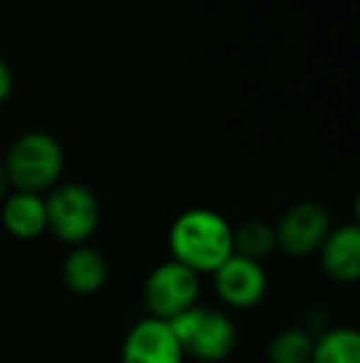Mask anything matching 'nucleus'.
Wrapping results in <instances>:
<instances>
[{
	"mask_svg": "<svg viewBox=\"0 0 360 363\" xmlns=\"http://www.w3.org/2000/svg\"><path fill=\"white\" fill-rule=\"evenodd\" d=\"M170 259L185 264L195 274H212L235 255L232 225L220 213L192 208L180 213L168 230Z\"/></svg>",
	"mask_w": 360,
	"mask_h": 363,
	"instance_id": "nucleus-1",
	"label": "nucleus"
},
{
	"mask_svg": "<svg viewBox=\"0 0 360 363\" xmlns=\"http://www.w3.org/2000/svg\"><path fill=\"white\" fill-rule=\"evenodd\" d=\"M168 324L185 359H195L200 363H222L235 351L237 329L230 316L220 309L195 304Z\"/></svg>",
	"mask_w": 360,
	"mask_h": 363,
	"instance_id": "nucleus-2",
	"label": "nucleus"
},
{
	"mask_svg": "<svg viewBox=\"0 0 360 363\" xmlns=\"http://www.w3.org/2000/svg\"><path fill=\"white\" fill-rule=\"evenodd\" d=\"M3 166L15 191L40 196L57 186L64 168V153L50 134L33 131L15 141Z\"/></svg>",
	"mask_w": 360,
	"mask_h": 363,
	"instance_id": "nucleus-3",
	"label": "nucleus"
},
{
	"mask_svg": "<svg viewBox=\"0 0 360 363\" xmlns=\"http://www.w3.org/2000/svg\"><path fill=\"white\" fill-rule=\"evenodd\" d=\"M45 206H47V230L62 245L69 247L87 245L99 228V201L82 183L54 186L52 193L45 198Z\"/></svg>",
	"mask_w": 360,
	"mask_h": 363,
	"instance_id": "nucleus-4",
	"label": "nucleus"
},
{
	"mask_svg": "<svg viewBox=\"0 0 360 363\" xmlns=\"http://www.w3.org/2000/svg\"><path fill=\"white\" fill-rule=\"evenodd\" d=\"M200 301V274L175 259H166L151 269L144 282V304L149 316L173 321Z\"/></svg>",
	"mask_w": 360,
	"mask_h": 363,
	"instance_id": "nucleus-5",
	"label": "nucleus"
},
{
	"mask_svg": "<svg viewBox=\"0 0 360 363\" xmlns=\"http://www.w3.org/2000/svg\"><path fill=\"white\" fill-rule=\"evenodd\" d=\"M277 247H281L289 257H308L318 252L326 235L331 233V216L321 203L303 201L291 206L277 225Z\"/></svg>",
	"mask_w": 360,
	"mask_h": 363,
	"instance_id": "nucleus-6",
	"label": "nucleus"
},
{
	"mask_svg": "<svg viewBox=\"0 0 360 363\" xmlns=\"http://www.w3.org/2000/svg\"><path fill=\"white\" fill-rule=\"evenodd\" d=\"M212 287L217 296L232 309H255L269 289V277L262 262L232 255L212 272Z\"/></svg>",
	"mask_w": 360,
	"mask_h": 363,
	"instance_id": "nucleus-7",
	"label": "nucleus"
},
{
	"mask_svg": "<svg viewBox=\"0 0 360 363\" xmlns=\"http://www.w3.org/2000/svg\"><path fill=\"white\" fill-rule=\"evenodd\" d=\"M121 363H185V356L168 321L146 316L126 334Z\"/></svg>",
	"mask_w": 360,
	"mask_h": 363,
	"instance_id": "nucleus-8",
	"label": "nucleus"
},
{
	"mask_svg": "<svg viewBox=\"0 0 360 363\" xmlns=\"http://www.w3.org/2000/svg\"><path fill=\"white\" fill-rule=\"evenodd\" d=\"M321 267L333 282L356 284L360 277V230L356 225L331 228L318 247Z\"/></svg>",
	"mask_w": 360,
	"mask_h": 363,
	"instance_id": "nucleus-9",
	"label": "nucleus"
},
{
	"mask_svg": "<svg viewBox=\"0 0 360 363\" xmlns=\"http://www.w3.org/2000/svg\"><path fill=\"white\" fill-rule=\"evenodd\" d=\"M109 279V262L91 245H77L69 247L62 262V282L74 294H96Z\"/></svg>",
	"mask_w": 360,
	"mask_h": 363,
	"instance_id": "nucleus-10",
	"label": "nucleus"
},
{
	"mask_svg": "<svg viewBox=\"0 0 360 363\" xmlns=\"http://www.w3.org/2000/svg\"><path fill=\"white\" fill-rule=\"evenodd\" d=\"M3 228L13 235L15 240H37L40 235L47 233V206L42 196L35 193L15 191L3 201L0 211Z\"/></svg>",
	"mask_w": 360,
	"mask_h": 363,
	"instance_id": "nucleus-11",
	"label": "nucleus"
},
{
	"mask_svg": "<svg viewBox=\"0 0 360 363\" xmlns=\"http://www.w3.org/2000/svg\"><path fill=\"white\" fill-rule=\"evenodd\" d=\"M311 363H360V334L351 326L321 331L313 339Z\"/></svg>",
	"mask_w": 360,
	"mask_h": 363,
	"instance_id": "nucleus-12",
	"label": "nucleus"
},
{
	"mask_svg": "<svg viewBox=\"0 0 360 363\" xmlns=\"http://www.w3.org/2000/svg\"><path fill=\"white\" fill-rule=\"evenodd\" d=\"M232 250H235V255L262 262L277 250L274 225L265 223V220H247L240 228H232Z\"/></svg>",
	"mask_w": 360,
	"mask_h": 363,
	"instance_id": "nucleus-13",
	"label": "nucleus"
},
{
	"mask_svg": "<svg viewBox=\"0 0 360 363\" xmlns=\"http://www.w3.org/2000/svg\"><path fill=\"white\" fill-rule=\"evenodd\" d=\"M313 339L303 326H289L272 336L269 349H267V361L269 363H311Z\"/></svg>",
	"mask_w": 360,
	"mask_h": 363,
	"instance_id": "nucleus-14",
	"label": "nucleus"
},
{
	"mask_svg": "<svg viewBox=\"0 0 360 363\" xmlns=\"http://www.w3.org/2000/svg\"><path fill=\"white\" fill-rule=\"evenodd\" d=\"M13 91V74H10V67L0 60V104L10 96Z\"/></svg>",
	"mask_w": 360,
	"mask_h": 363,
	"instance_id": "nucleus-15",
	"label": "nucleus"
},
{
	"mask_svg": "<svg viewBox=\"0 0 360 363\" xmlns=\"http://www.w3.org/2000/svg\"><path fill=\"white\" fill-rule=\"evenodd\" d=\"M10 188V181H8V173H5V166L0 163V203L5 201V193Z\"/></svg>",
	"mask_w": 360,
	"mask_h": 363,
	"instance_id": "nucleus-16",
	"label": "nucleus"
}]
</instances>
